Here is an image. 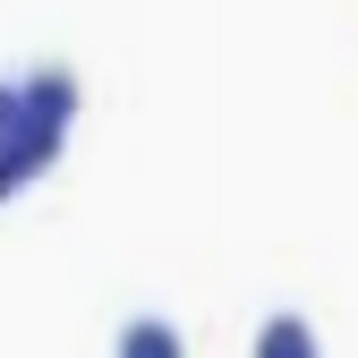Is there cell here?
Segmentation results:
<instances>
[{"mask_svg": "<svg viewBox=\"0 0 358 358\" xmlns=\"http://www.w3.org/2000/svg\"><path fill=\"white\" fill-rule=\"evenodd\" d=\"M60 154H69V128H60V120H34V111L17 103V120L0 128V205H9L17 188H34Z\"/></svg>", "mask_w": 358, "mask_h": 358, "instance_id": "6da1fadb", "label": "cell"}, {"mask_svg": "<svg viewBox=\"0 0 358 358\" xmlns=\"http://www.w3.org/2000/svg\"><path fill=\"white\" fill-rule=\"evenodd\" d=\"M9 120H17V85L0 77V128H9Z\"/></svg>", "mask_w": 358, "mask_h": 358, "instance_id": "5b68a950", "label": "cell"}, {"mask_svg": "<svg viewBox=\"0 0 358 358\" xmlns=\"http://www.w3.org/2000/svg\"><path fill=\"white\" fill-rule=\"evenodd\" d=\"M120 358H188V341H179L171 316H128L120 324Z\"/></svg>", "mask_w": 358, "mask_h": 358, "instance_id": "277c9868", "label": "cell"}, {"mask_svg": "<svg viewBox=\"0 0 358 358\" xmlns=\"http://www.w3.org/2000/svg\"><path fill=\"white\" fill-rule=\"evenodd\" d=\"M17 103H26L34 120H60V128H77V111H85V85H77L69 69H34V77L17 85Z\"/></svg>", "mask_w": 358, "mask_h": 358, "instance_id": "7a4b0ae2", "label": "cell"}, {"mask_svg": "<svg viewBox=\"0 0 358 358\" xmlns=\"http://www.w3.org/2000/svg\"><path fill=\"white\" fill-rule=\"evenodd\" d=\"M248 358H324V341H316V324H307V316H290V307H282V316L256 324Z\"/></svg>", "mask_w": 358, "mask_h": 358, "instance_id": "3957f363", "label": "cell"}]
</instances>
